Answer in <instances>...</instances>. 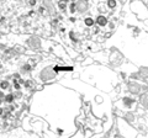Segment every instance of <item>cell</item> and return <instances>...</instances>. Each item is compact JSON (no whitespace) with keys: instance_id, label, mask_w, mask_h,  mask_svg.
I'll list each match as a JSON object with an SVG mask.
<instances>
[{"instance_id":"1","label":"cell","mask_w":148,"mask_h":138,"mask_svg":"<svg viewBox=\"0 0 148 138\" xmlns=\"http://www.w3.org/2000/svg\"><path fill=\"white\" fill-rule=\"evenodd\" d=\"M96 21H98V24H99L100 26H105V25H106V22H108L106 17H104V16H99L98 19H96Z\"/></svg>"}]
</instances>
